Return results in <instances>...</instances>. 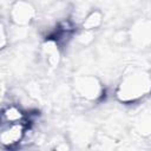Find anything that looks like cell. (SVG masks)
I'll return each instance as SVG.
<instances>
[{"instance_id":"6da1fadb","label":"cell","mask_w":151,"mask_h":151,"mask_svg":"<svg viewBox=\"0 0 151 151\" xmlns=\"http://www.w3.org/2000/svg\"><path fill=\"white\" fill-rule=\"evenodd\" d=\"M151 92V77L144 72L126 76L118 86L117 98L123 103H133Z\"/></svg>"},{"instance_id":"7a4b0ae2","label":"cell","mask_w":151,"mask_h":151,"mask_svg":"<svg viewBox=\"0 0 151 151\" xmlns=\"http://www.w3.org/2000/svg\"><path fill=\"white\" fill-rule=\"evenodd\" d=\"M27 120L19 123H2L0 131V143L6 149H13L20 144L26 134Z\"/></svg>"},{"instance_id":"3957f363","label":"cell","mask_w":151,"mask_h":151,"mask_svg":"<svg viewBox=\"0 0 151 151\" xmlns=\"http://www.w3.org/2000/svg\"><path fill=\"white\" fill-rule=\"evenodd\" d=\"M76 88L80 97L88 99V100H96L103 94V87L100 83L96 78L90 77V76L78 79Z\"/></svg>"},{"instance_id":"277c9868","label":"cell","mask_w":151,"mask_h":151,"mask_svg":"<svg viewBox=\"0 0 151 151\" xmlns=\"http://www.w3.org/2000/svg\"><path fill=\"white\" fill-rule=\"evenodd\" d=\"M33 14L34 11L32 6L24 1H18L12 8V20L18 25H25L29 22L33 18Z\"/></svg>"},{"instance_id":"5b68a950","label":"cell","mask_w":151,"mask_h":151,"mask_svg":"<svg viewBox=\"0 0 151 151\" xmlns=\"http://www.w3.org/2000/svg\"><path fill=\"white\" fill-rule=\"evenodd\" d=\"M1 120L2 123H19V122H26V114L25 112L19 109L15 105L6 106L2 110L1 113Z\"/></svg>"},{"instance_id":"8992f818","label":"cell","mask_w":151,"mask_h":151,"mask_svg":"<svg viewBox=\"0 0 151 151\" xmlns=\"http://www.w3.org/2000/svg\"><path fill=\"white\" fill-rule=\"evenodd\" d=\"M100 21H101L100 13L99 12H93L84 21V28H86V29H93V28H96V27H98L100 25Z\"/></svg>"}]
</instances>
